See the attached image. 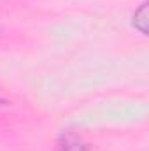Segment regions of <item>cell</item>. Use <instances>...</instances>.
Wrapping results in <instances>:
<instances>
[{"label":"cell","instance_id":"cell-3","mask_svg":"<svg viewBox=\"0 0 149 151\" xmlns=\"http://www.w3.org/2000/svg\"><path fill=\"white\" fill-rule=\"evenodd\" d=\"M7 106H9V100L0 93V109H4V107H7Z\"/></svg>","mask_w":149,"mask_h":151},{"label":"cell","instance_id":"cell-1","mask_svg":"<svg viewBox=\"0 0 149 151\" xmlns=\"http://www.w3.org/2000/svg\"><path fill=\"white\" fill-rule=\"evenodd\" d=\"M53 151H90V144L77 134H62L54 144Z\"/></svg>","mask_w":149,"mask_h":151},{"label":"cell","instance_id":"cell-2","mask_svg":"<svg viewBox=\"0 0 149 151\" xmlns=\"http://www.w3.org/2000/svg\"><path fill=\"white\" fill-rule=\"evenodd\" d=\"M132 27L140 34L148 35V0H144L132 14Z\"/></svg>","mask_w":149,"mask_h":151}]
</instances>
